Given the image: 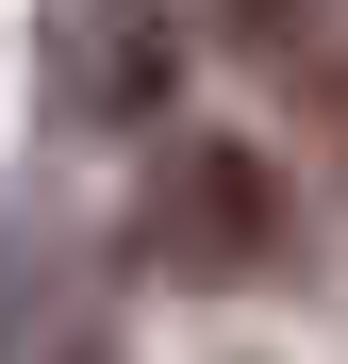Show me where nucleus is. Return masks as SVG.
I'll return each instance as SVG.
<instances>
[{"instance_id": "nucleus-1", "label": "nucleus", "mask_w": 348, "mask_h": 364, "mask_svg": "<svg viewBox=\"0 0 348 364\" xmlns=\"http://www.w3.org/2000/svg\"><path fill=\"white\" fill-rule=\"evenodd\" d=\"M133 249H149V282H183V298L282 282V166L249 133H166V182H149Z\"/></svg>"}, {"instance_id": "nucleus-3", "label": "nucleus", "mask_w": 348, "mask_h": 364, "mask_svg": "<svg viewBox=\"0 0 348 364\" xmlns=\"http://www.w3.org/2000/svg\"><path fill=\"white\" fill-rule=\"evenodd\" d=\"M216 33H232V50H265V67H299V50L332 33V0H216Z\"/></svg>"}, {"instance_id": "nucleus-4", "label": "nucleus", "mask_w": 348, "mask_h": 364, "mask_svg": "<svg viewBox=\"0 0 348 364\" xmlns=\"http://www.w3.org/2000/svg\"><path fill=\"white\" fill-rule=\"evenodd\" d=\"M299 116H315L332 166H348V50H299Z\"/></svg>"}, {"instance_id": "nucleus-2", "label": "nucleus", "mask_w": 348, "mask_h": 364, "mask_svg": "<svg viewBox=\"0 0 348 364\" xmlns=\"http://www.w3.org/2000/svg\"><path fill=\"white\" fill-rule=\"evenodd\" d=\"M50 83H67V116H100V133H149V116L183 100V17H166V0H50Z\"/></svg>"}]
</instances>
